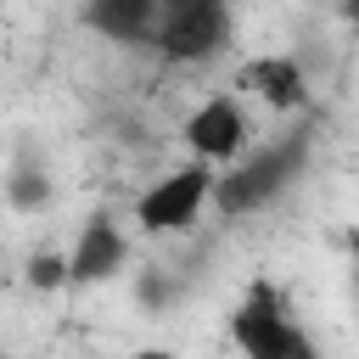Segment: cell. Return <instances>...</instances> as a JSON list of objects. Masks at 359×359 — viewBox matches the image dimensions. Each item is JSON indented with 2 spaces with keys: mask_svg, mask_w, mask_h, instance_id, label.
Masks as SVG:
<instances>
[{
  "mask_svg": "<svg viewBox=\"0 0 359 359\" xmlns=\"http://www.w3.org/2000/svg\"><path fill=\"white\" fill-rule=\"evenodd\" d=\"M309 157H314V118H297L292 129L269 135V146H258L252 157H236L230 168H219L208 202H213L224 219L264 213L269 202H280V196L303 180Z\"/></svg>",
  "mask_w": 359,
  "mask_h": 359,
  "instance_id": "cell-1",
  "label": "cell"
},
{
  "mask_svg": "<svg viewBox=\"0 0 359 359\" xmlns=\"http://www.w3.org/2000/svg\"><path fill=\"white\" fill-rule=\"evenodd\" d=\"M230 342L241 348V359H320V348H314V337L297 325L286 292H280L275 280H264V275H258V280L247 286V297L236 303V314H230Z\"/></svg>",
  "mask_w": 359,
  "mask_h": 359,
  "instance_id": "cell-2",
  "label": "cell"
},
{
  "mask_svg": "<svg viewBox=\"0 0 359 359\" xmlns=\"http://www.w3.org/2000/svg\"><path fill=\"white\" fill-rule=\"evenodd\" d=\"M230 45V0H157L151 50L168 67L213 62Z\"/></svg>",
  "mask_w": 359,
  "mask_h": 359,
  "instance_id": "cell-3",
  "label": "cell"
},
{
  "mask_svg": "<svg viewBox=\"0 0 359 359\" xmlns=\"http://www.w3.org/2000/svg\"><path fill=\"white\" fill-rule=\"evenodd\" d=\"M213 174H219V168H208V163H185V168L151 180V185L135 196V224H140L146 236H174V230L196 224V213H202L208 196H213Z\"/></svg>",
  "mask_w": 359,
  "mask_h": 359,
  "instance_id": "cell-4",
  "label": "cell"
},
{
  "mask_svg": "<svg viewBox=\"0 0 359 359\" xmlns=\"http://www.w3.org/2000/svg\"><path fill=\"white\" fill-rule=\"evenodd\" d=\"M180 135H185V146H191L196 163H208V168H230V163L247 151V112H241L236 95H208V101L185 118Z\"/></svg>",
  "mask_w": 359,
  "mask_h": 359,
  "instance_id": "cell-5",
  "label": "cell"
},
{
  "mask_svg": "<svg viewBox=\"0 0 359 359\" xmlns=\"http://www.w3.org/2000/svg\"><path fill=\"white\" fill-rule=\"evenodd\" d=\"M123 264H129V236H123V224H118L112 213L95 208V213L79 224V241H73V252H67V286H101V280H112Z\"/></svg>",
  "mask_w": 359,
  "mask_h": 359,
  "instance_id": "cell-6",
  "label": "cell"
},
{
  "mask_svg": "<svg viewBox=\"0 0 359 359\" xmlns=\"http://www.w3.org/2000/svg\"><path fill=\"white\" fill-rule=\"evenodd\" d=\"M79 22L112 45H151V28H157V0H84L79 6Z\"/></svg>",
  "mask_w": 359,
  "mask_h": 359,
  "instance_id": "cell-7",
  "label": "cell"
},
{
  "mask_svg": "<svg viewBox=\"0 0 359 359\" xmlns=\"http://www.w3.org/2000/svg\"><path fill=\"white\" fill-rule=\"evenodd\" d=\"M241 84H247L269 112H303V107H309V79H303L297 56H258V62H247Z\"/></svg>",
  "mask_w": 359,
  "mask_h": 359,
  "instance_id": "cell-8",
  "label": "cell"
},
{
  "mask_svg": "<svg viewBox=\"0 0 359 359\" xmlns=\"http://www.w3.org/2000/svg\"><path fill=\"white\" fill-rule=\"evenodd\" d=\"M6 202H11L17 213H39V208L50 202V168H45V157H39L34 146L17 151L11 174H6Z\"/></svg>",
  "mask_w": 359,
  "mask_h": 359,
  "instance_id": "cell-9",
  "label": "cell"
},
{
  "mask_svg": "<svg viewBox=\"0 0 359 359\" xmlns=\"http://www.w3.org/2000/svg\"><path fill=\"white\" fill-rule=\"evenodd\" d=\"M28 286L34 292H62L67 286V252H28Z\"/></svg>",
  "mask_w": 359,
  "mask_h": 359,
  "instance_id": "cell-10",
  "label": "cell"
},
{
  "mask_svg": "<svg viewBox=\"0 0 359 359\" xmlns=\"http://www.w3.org/2000/svg\"><path fill=\"white\" fill-rule=\"evenodd\" d=\"M129 359H180V353H168V348H135Z\"/></svg>",
  "mask_w": 359,
  "mask_h": 359,
  "instance_id": "cell-11",
  "label": "cell"
}]
</instances>
